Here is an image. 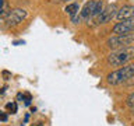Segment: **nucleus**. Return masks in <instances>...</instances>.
I'll use <instances>...</instances> for the list:
<instances>
[{"label":"nucleus","mask_w":134,"mask_h":126,"mask_svg":"<svg viewBox=\"0 0 134 126\" xmlns=\"http://www.w3.org/2000/svg\"><path fill=\"white\" fill-rule=\"evenodd\" d=\"M27 17H28V11L25 8H13L4 17V21H6L8 27H14V25H18L20 23H23Z\"/></svg>","instance_id":"nucleus-4"},{"label":"nucleus","mask_w":134,"mask_h":126,"mask_svg":"<svg viewBox=\"0 0 134 126\" xmlns=\"http://www.w3.org/2000/svg\"><path fill=\"white\" fill-rule=\"evenodd\" d=\"M3 76H4V77H6V80H8V78L11 77V73H8L7 70H4V71H3Z\"/></svg>","instance_id":"nucleus-16"},{"label":"nucleus","mask_w":134,"mask_h":126,"mask_svg":"<svg viewBox=\"0 0 134 126\" xmlns=\"http://www.w3.org/2000/svg\"><path fill=\"white\" fill-rule=\"evenodd\" d=\"M126 104H127V107H129L130 109L134 108V92H131V94L127 97V99H126Z\"/></svg>","instance_id":"nucleus-14"},{"label":"nucleus","mask_w":134,"mask_h":126,"mask_svg":"<svg viewBox=\"0 0 134 126\" xmlns=\"http://www.w3.org/2000/svg\"><path fill=\"white\" fill-rule=\"evenodd\" d=\"M11 8L8 7V4L6 0H0V18H4L7 14H8V11H10Z\"/></svg>","instance_id":"nucleus-10"},{"label":"nucleus","mask_w":134,"mask_h":126,"mask_svg":"<svg viewBox=\"0 0 134 126\" xmlns=\"http://www.w3.org/2000/svg\"><path fill=\"white\" fill-rule=\"evenodd\" d=\"M64 11L71 17V18H73L74 15L78 14V11H80V4H78V3H70V4H67V6L64 7Z\"/></svg>","instance_id":"nucleus-9"},{"label":"nucleus","mask_w":134,"mask_h":126,"mask_svg":"<svg viewBox=\"0 0 134 126\" xmlns=\"http://www.w3.org/2000/svg\"><path fill=\"white\" fill-rule=\"evenodd\" d=\"M7 119H8L7 113L6 112H0V120H2V122H7Z\"/></svg>","instance_id":"nucleus-15"},{"label":"nucleus","mask_w":134,"mask_h":126,"mask_svg":"<svg viewBox=\"0 0 134 126\" xmlns=\"http://www.w3.org/2000/svg\"><path fill=\"white\" fill-rule=\"evenodd\" d=\"M103 8H105V4H103L102 0H96V6H95L94 15H92V17H95V18H96V17H98V15L100 14V13L103 11Z\"/></svg>","instance_id":"nucleus-11"},{"label":"nucleus","mask_w":134,"mask_h":126,"mask_svg":"<svg viewBox=\"0 0 134 126\" xmlns=\"http://www.w3.org/2000/svg\"><path fill=\"white\" fill-rule=\"evenodd\" d=\"M133 77H134V65H127L120 67L119 70L109 73L106 77V81L110 86H120L123 83H127Z\"/></svg>","instance_id":"nucleus-1"},{"label":"nucleus","mask_w":134,"mask_h":126,"mask_svg":"<svg viewBox=\"0 0 134 126\" xmlns=\"http://www.w3.org/2000/svg\"><path fill=\"white\" fill-rule=\"evenodd\" d=\"M59 2H66V0H59Z\"/></svg>","instance_id":"nucleus-18"},{"label":"nucleus","mask_w":134,"mask_h":126,"mask_svg":"<svg viewBox=\"0 0 134 126\" xmlns=\"http://www.w3.org/2000/svg\"><path fill=\"white\" fill-rule=\"evenodd\" d=\"M18 99H23L25 105H29L31 104V94H28V92H25V94H18Z\"/></svg>","instance_id":"nucleus-12"},{"label":"nucleus","mask_w":134,"mask_h":126,"mask_svg":"<svg viewBox=\"0 0 134 126\" xmlns=\"http://www.w3.org/2000/svg\"><path fill=\"white\" fill-rule=\"evenodd\" d=\"M117 10H119V8H117V6L115 3L109 4V6L105 7L103 11L96 17V23H98V24H106V23H109V21H112L113 17H116Z\"/></svg>","instance_id":"nucleus-5"},{"label":"nucleus","mask_w":134,"mask_h":126,"mask_svg":"<svg viewBox=\"0 0 134 126\" xmlns=\"http://www.w3.org/2000/svg\"><path fill=\"white\" fill-rule=\"evenodd\" d=\"M134 42V34H116L108 39V46L110 49H120V48H127Z\"/></svg>","instance_id":"nucleus-3"},{"label":"nucleus","mask_w":134,"mask_h":126,"mask_svg":"<svg viewBox=\"0 0 134 126\" xmlns=\"http://www.w3.org/2000/svg\"><path fill=\"white\" fill-rule=\"evenodd\" d=\"M133 17H134V6H131V4H126V6L120 7L116 14V18L119 21L129 20V18H133Z\"/></svg>","instance_id":"nucleus-7"},{"label":"nucleus","mask_w":134,"mask_h":126,"mask_svg":"<svg viewBox=\"0 0 134 126\" xmlns=\"http://www.w3.org/2000/svg\"><path fill=\"white\" fill-rule=\"evenodd\" d=\"M32 126H43V122H36V123H34Z\"/></svg>","instance_id":"nucleus-17"},{"label":"nucleus","mask_w":134,"mask_h":126,"mask_svg":"<svg viewBox=\"0 0 134 126\" xmlns=\"http://www.w3.org/2000/svg\"><path fill=\"white\" fill-rule=\"evenodd\" d=\"M131 111H133V113H134V108H133V109H131Z\"/></svg>","instance_id":"nucleus-19"},{"label":"nucleus","mask_w":134,"mask_h":126,"mask_svg":"<svg viewBox=\"0 0 134 126\" xmlns=\"http://www.w3.org/2000/svg\"><path fill=\"white\" fill-rule=\"evenodd\" d=\"M133 57H134V48L127 46V48H120V49H116L115 52H112L106 57V62H108V65L117 67V66L126 65Z\"/></svg>","instance_id":"nucleus-2"},{"label":"nucleus","mask_w":134,"mask_h":126,"mask_svg":"<svg viewBox=\"0 0 134 126\" xmlns=\"http://www.w3.org/2000/svg\"><path fill=\"white\" fill-rule=\"evenodd\" d=\"M6 109L8 111V113H15L17 109H18V107H17V102H8L6 105Z\"/></svg>","instance_id":"nucleus-13"},{"label":"nucleus","mask_w":134,"mask_h":126,"mask_svg":"<svg viewBox=\"0 0 134 126\" xmlns=\"http://www.w3.org/2000/svg\"><path fill=\"white\" fill-rule=\"evenodd\" d=\"M130 32H134V17L120 21L113 27V34H130Z\"/></svg>","instance_id":"nucleus-6"},{"label":"nucleus","mask_w":134,"mask_h":126,"mask_svg":"<svg viewBox=\"0 0 134 126\" xmlns=\"http://www.w3.org/2000/svg\"><path fill=\"white\" fill-rule=\"evenodd\" d=\"M95 6H96V0H88V2L84 4V7L81 8V11H80V15H81V18H84V20L91 18V17L94 15Z\"/></svg>","instance_id":"nucleus-8"}]
</instances>
